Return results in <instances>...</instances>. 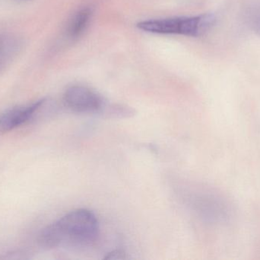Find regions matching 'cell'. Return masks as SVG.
<instances>
[{
  "label": "cell",
  "mask_w": 260,
  "mask_h": 260,
  "mask_svg": "<svg viewBox=\"0 0 260 260\" xmlns=\"http://www.w3.org/2000/svg\"><path fill=\"white\" fill-rule=\"evenodd\" d=\"M99 234L95 215L87 209H76L41 230L38 241L45 249L83 247L94 243Z\"/></svg>",
  "instance_id": "obj_1"
},
{
  "label": "cell",
  "mask_w": 260,
  "mask_h": 260,
  "mask_svg": "<svg viewBox=\"0 0 260 260\" xmlns=\"http://www.w3.org/2000/svg\"><path fill=\"white\" fill-rule=\"evenodd\" d=\"M216 18L212 14L193 17H174L162 19L146 20L136 24L138 28L159 35H180L200 37L210 30Z\"/></svg>",
  "instance_id": "obj_2"
},
{
  "label": "cell",
  "mask_w": 260,
  "mask_h": 260,
  "mask_svg": "<svg viewBox=\"0 0 260 260\" xmlns=\"http://www.w3.org/2000/svg\"><path fill=\"white\" fill-rule=\"evenodd\" d=\"M63 101L67 108L74 112L101 116L109 104L99 93L82 85H73L67 89Z\"/></svg>",
  "instance_id": "obj_3"
},
{
  "label": "cell",
  "mask_w": 260,
  "mask_h": 260,
  "mask_svg": "<svg viewBox=\"0 0 260 260\" xmlns=\"http://www.w3.org/2000/svg\"><path fill=\"white\" fill-rule=\"evenodd\" d=\"M46 99L30 105L13 107L0 113V132H9L30 122L46 105Z\"/></svg>",
  "instance_id": "obj_4"
},
{
  "label": "cell",
  "mask_w": 260,
  "mask_h": 260,
  "mask_svg": "<svg viewBox=\"0 0 260 260\" xmlns=\"http://www.w3.org/2000/svg\"><path fill=\"white\" fill-rule=\"evenodd\" d=\"M22 47L21 39L10 34H0V73L6 70L19 54Z\"/></svg>",
  "instance_id": "obj_5"
},
{
  "label": "cell",
  "mask_w": 260,
  "mask_h": 260,
  "mask_svg": "<svg viewBox=\"0 0 260 260\" xmlns=\"http://www.w3.org/2000/svg\"><path fill=\"white\" fill-rule=\"evenodd\" d=\"M92 14V9L89 7L84 8L76 12L69 25V36L74 39L80 37L88 27Z\"/></svg>",
  "instance_id": "obj_6"
},
{
  "label": "cell",
  "mask_w": 260,
  "mask_h": 260,
  "mask_svg": "<svg viewBox=\"0 0 260 260\" xmlns=\"http://www.w3.org/2000/svg\"><path fill=\"white\" fill-rule=\"evenodd\" d=\"M125 253L120 250H115L112 253H109L108 256H105V259H125Z\"/></svg>",
  "instance_id": "obj_7"
}]
</instances>
